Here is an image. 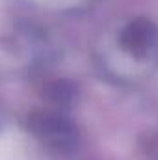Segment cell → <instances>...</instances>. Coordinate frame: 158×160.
Wrapping results in <instances>:
<instances>
[{
    "label": "cell",
    "mask_w": 158,
    "mask_h": 160,
    "mask_svg": "<svg viewBox=\"0 0 158 160\" xmlns=\"http://www.w3.org/2000/svg\"><path fill=\"white\" fill-rule=\"evenodd\" d=\"M30 130L34 136L56 153H71L77 149L78 132L77 127L62 114L36 110L28 118Z\"/></svg>",
    "instance_id": "obj_1"
},
{
    "label": "cell",
    "mask_w": 158,
    "mask_h": 160,
    "mask_svg": "<svg viewBox=\"0 0 158 160\" xmlns=\"http://www.w3.org/2000/svg\"><path fill=\"white\" fill-rule=\"evenodd\" d=\"M119 43L128 54L136 58H145L156 47L158 28L147 19H134L123 28Z\"/></svg>",
    "instance_id": "obj_2"
},
{
    "label": "cell",
    "mask_w": 158,
    "mask_h": 160,
    "mask_svg": "<svg viewBox=\"0 0 158 160\" xmlns=\"http://www.w3.org/2000/svg\"><path fill=\"white\" fill-rule=\"evenodd\" d=\"M48 99L58 106H67L73 101V86L67 82H56L48 88Z\"/></svg>",
    "instance_id": "obj_3"
}]
</instances>
